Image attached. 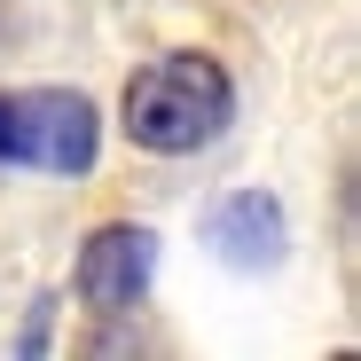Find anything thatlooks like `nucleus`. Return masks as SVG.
I'll return each instance as SVG.
<instances>
[{
  "label": "nucleus",
  "mask_w": 361,
  "mask_h": 361,
  "mask_svg": "<svg viewBox=\"0 0 361 361\" xmlns=\"http://www.w3.org/2000/svg\"><path fill=\"white\" fill-rule=\"evenodd\" d=\"M118 118H126L134 149L149 157H197L228 134L235 118V79L212 63V55L180 47V55H157V63H142L126 79V94H118Z\"/></svg>",
  "instance_id": "nucleus-1"
},
{
  "label": "nucleus",
  "mask_w": 361,
  "mask_h": 361,
  "mask_svg": "<svg viewBox=\"0 0 361 361\" xmlns=\"http://www.w3.org/2000/svg\"><path fill=\"white\" fill-rule=\"evenodd\" d=\"M102 149V118L79 87H16L0 94V165L87 173Z\"/></svg>",
  "instance_id": "nucleus-2"
},
{
  "label": "nucleus",
  "mask_w": 361,
  "mask_h": 361,
  "mask_svg": "<svg viewBox=\"0 0 361 361\" xmlns=\"http://www.w3.org/2000/svg\"><path fill=\"white\" fill-rule=\"evenodd\" d=\"M149 275H157V235L142 228V220H110V228H94L87 235V252H79V298H87V314H134L142 307V290H149Z\"/></svg>",
  "instance_id": "nucleus-3"
},
{
  "label": "nucleus",
  "mask_w": 361,
  "mask_h": 361,
  "mask_svg": "<svg viewBox=\"0 0 361 361\" xmlns=\"http://www.w3.org/2000/svg\"><path fill=\"white\" fill-rule=\"evenodd\" d=\"M204 244H212L235 275H259V267L283 259L290 220H283V204H275L267 189H228V197L204 212Z\"/></svg>",
  "instance_id": "nucleus-4"
}]
</instances>
